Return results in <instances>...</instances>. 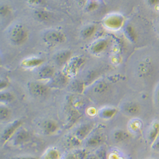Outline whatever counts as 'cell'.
Masks as SVG:
<instances>
[{
    "mask_svg": "<svg viewBox=\"0 0 159 159\" xmlns=\"http://www.w3.org/2000/svg\"><path fill=\"white\" fill-rule=\"evenodd\" d=\"M8 36L11 44L16 46H20L28 40L29 32L24 24L18 23L14 24L10 28Z\"/></svg>",
    "mask_w": 159,
    "mask_h": 159,
    "instance_id": "obj_1",
    "label": "cell"
},
{
    "mask_svg": "<svg viewBox=\"0 0 159 159\" xmlns=\"http://www.w3.org/2000/svg\"><path fill=\"white\" fill-rule=\"evenodd\" d=\"M12 138L13 142L15 145H20L27 142L30 139V134L27 130L20 128Z\"/></svg>",
    "mask_w": 159,
    "mask_h": 159,
    "instance_id": "obj_10",
    "label": "cell"
},
{
    "mask_svg": "<svg viewBox=\"0 0 159 159\" xmlns=\"http://www.w3.org/2000/svg\"><path fill=\"white\" fill-rule=\"evenodd\" d=\"M153 101L156 107L159 108V81L157 82L154 90Z\"/></svg>",
    "mask_w": 159,
    "mask_h": 159,
    "instance_id": "obj_27",
    "label": "cell"
},
{
    "mask_svg": "<svg viewBox=\"0 0 159 159\" xmlns=\"http://www.w3.org/2000/svg\"><path fill=\"white\" fill-rule=\"evenodd\" d=\"M108 46V40L105 38H101L92 43L90 47V51L92 54L98 55L105 51Z\"/></svg>",
    "mask_w": 159,
    "mask_h": 159,
    "instance_id": "obj_7",
    "label": "cell"
},
{
    "mask_svg": "<svg viewBox=\"0 0 159 159\" xmlns=\"http://www.w3.org/2000/svg\"><path fill=\"white\" fill-rule=\"evenodd\" d=\"M122 111L127 115L135 116L139 113L140 107L135 102H127L124 103L122 107Z\"/></svg>",
    "mask_w": 159,
    "mask_h": 159,
    "instance_id": "obj_11",
    "label": "cell"
},
{
    "mask_svg": "<svg viewBox=\"0 0 159 159\" xmlns=\"http://www.w3.org/2000/svg\"><path fill=\"white\" fill-rule=\"evenodd\" d=\"M85 159H99L96 155H88Z\"/></svg>",
    "mask_w": 159,
    "mask_h": 159,
    "instance_id": "obj_36",
    "label": "cell"
},
{
    "mask_svg": "<svg viewBox=\"0 0 159 159\" xmlns=\"http://www.w3.org/2000/svg\"><path fill=\"white\" fill-rule=\"evenodd\" d=\"M117 113V110L115 108L107 107L101 109L99 111V116L102 119L108 120L113 118Z\"/></svg>",
    "mask_w": 159,
    "mask_h": 159,
    "instance_id": "obj_17",
    "label": "cell"
},
{
    "mask_svg": "<svg viewBox=\"0 0 159 159\" xmlns=\"http://www.w3.org/2000/svg\"><path fill=\"white\" fill-rule=\"evenodd\" d=\"M157 32H158V34H159V24H158V27H157Z\"/></svg>",
    "mask_w": 159,
    "mask_h": 159,
    "instance_id": "obj_38",
    "label": "cell"
},
{
    "mask_svg": "<svg viewBox=\"0 0 159 159\" xmlns=\"http://www.w3.org/2000/svg\"><path fill=\"white\" fill-rule=\"evenodd\" d=\"M128 134L125 132L121 130H117L114 133V139L116 141H121L127 138Z\"/></svg>",
    "mask_w": 159,
    "mask_h": 159,
    "instance_id": "obj_25",
    "label": "cell"
},
{
    "mask_svg": "<svg viewBox=\"0 0 159 159\" xmlns=\"http://www.w3.org/2000/svg\"><path fill=\"white\" fill-rule=\"evenodd\" d=\"M11 114L10 110L8 109L5 106H1L0 108V118H1V120H6L10 117Z\"/></svg>",
    "mask_w": 159,
    "mask_h": 159,
    "instance_id": "obj_24",
    "label": "cell"
},
{
    "mask_svg": "<svg viewBox=\"0 0 159 159\" xmlns=\"http://www.w3.org/2000/svg\"><path fill=\"white\" fill-rule=\"evenodd\" d=\"M8 87V82L6 80H1V90H2L3 89H6L7 87Z\"/></svg>",
    "mask_w": 159,
    "mask_h": 159,
    "instance_id": "obj_33",
    "label": "cell"
},
{
    "mask_svg": "<svg viewBox=\"0 0 159 159\" xmlns=\"http://www.w3.org/2000/svg\"><path fill=\"white\" fill-rule=\"evenodd\" d=\"M66 159H80L77 155L75 153H72L69 155L66 158Z\"/></svg>",
    "mask_w": 159,
    "mask_h": 159,
    "instance_id": "obj_35",
    "label": "cell"
},
{
    "mask_svg": "<svg viewBox=\"0 0 159 159\" xmlns=\"http://www.w3.org/2000/svg\"><path fill=\"white\" fill-rule=\"evenodd\" d=\"M8 159H38L34 157H12Z\"/></svg>",
    "mask_w": 159,
    "mask_h": 159,
    "instance_id": "obj_32",
    "label": "cell"
},
{
    "mask_svg": "<svg viewBox=\"0 0 159 159\" xmlns=\"http://www.w3.org/2000/svg\"><path fill=\"white\" fill-rule=\"evenodd\" d=\"M55 75L56 72L54 68L48 65L42 66L38 71V77L40 80H51Z\"/></svg>",
    "mask_w": 159,
    "mask_h": 159,
    "instance_id": "obj_8",
    "label": "cell"
},
{
    "mask_svg": "<svg viewBox=\"0 0 159 159\" xmlns=\"http://www.w3.org/2000/svg\"><path fill=\"white\" fill-rule=\"evenodd\" d=\"M152 148L153 150L156 152H159V134L152 144Z\"/></svg>",
    "mask_w": 159,
    "mask_h": 159,
    "instance_id": "obj_29",
    "label": "cell"
},
{
    "mask_svg": "<svg viewBox=\"0 0 159 159\" xmlns=\"http://www.w3.org/2000/svg\"><path fill=\"white\" fill-rule=\"evenodd\" d=\"M33 15L35 19L42 22H49L52 19V14L50 12L42 9L36 10Z\"/></svg>",
    "mask_w": 159,
    "mask_h": 159,
    "instance_id": "obj_14",
    "label": "cell"
},
{
    "mask_svg": "<svg viewBox=\"0 0 159 159\" xmlns=\"http://www.w3.org/2000/svg\"><path fill=\"white\" fill-rule=\"evenodd\" d=\"M109 86L107 82L104 81H100L96 84L93 88V91L94 93L98 94H102L107 92Z\"/></svg>",
    "mask_w": 159,
    "mask_h": 159,
    "instance_id": "obj_20",
    "label": "cell"
},
{
    "mask_svg": "<svg viewBox=\"0 0 159 159\" xmlns=\"http://www.w3.org/2000/svg\"><path fill=\"white\" fill-rule=\"evenodd\" d=\"M72 53L68 50H63L55 55L54 61L56 64L59 66L67 64L71 59Z\"/></svg>",
    "mask_w": 159,
    "mask_h": 159,
    "instance_id": "obj_9",
    "label": "cell"
},
{
    "mask_svg": "<svg viewBox=\"0 0 159 159\" xmlns=\"http://www.w3.org/2000/svg\"><path fill=\"white\" fill-rule=\"evenodd\" d=\"M97 30L96 25L94 24L88 25L81 31V36L84 39H89L93 36Z\"/></svg>",
    "mask_w": 159,
    "mask_h": 159,
    "instance_id": "obj_18",
    "label": "cell"
},
{
    "mask_svg": "<svg viewBox=\"0 0 159 159\" xmlns=\"http://www.w3.org/2000/svg\"><path fill=\"white\" fill-rule=\"evenodd\" d=\"M14 99V96L9 92H2L1 94H0V101L2 102H10Z\"/></svg>",
    "mask_w": 159,
    "mask_h": 159,
    "instance_id": "obj_23",
    "label": "cell"
},
{
    "mask_svg": "<svg viewBox=\"0 0 159 159\" xmlns=\"http://www.w3.org/2000/svg\"><path fill=\"white\" fill-rule=\"evenodd\" d=\"M76 1H77L78 3H80L83 4V3H85L86 0H76Z\"/></svg>",
    "mask_w": 159,
    "mask_h": 159,
    "instance_id": "obj_37",
    "label": "cell"
},
{
    "mask_svg": "<svg viewBox=\"0 0 159 159\" xmlns=\"http://www.w3.org/2000/svg\"><path fill=\"white\" fill-rule=\"evenodd\" d=\"M159 134V122H155L151 126L149 131L148 138L152 144Z\"/></svg>",
    "mask_w": 159,
    "mask_h": 159,
    "instance_id": "obj_19",
    "label": "cell"
},
{
    "mask_svg": "<svg viewBox=\"0 0 159 159\" xmlns=\"http://www.w3.org/2000/svg\"><path fill=\"white\" fill-rule=\"evenodd\" d=\"M22 124V120L18 119V120L12 122L10 124L7 125L2 132L1 141L2 144H5L14 136L16 132L21 127Z\"/></svg>",
    "mask_w": 159,
    "mask_h": 159,
    "instance_id": "obj_5",
    "label": "cell"
},
{
    "mask_svg": "<svg viewBox=\"0 0 159 159\" xmlns=\"http://www.w3.org/2000/svg\"><path fill=\"white\" fill-rule=\"evenodd\" d=\"M149 66L147 62H141L138 67V72L141 76H145L149 73Z\"/></svg>",
    "mask_w": 159,
    "mask_h": 159,
    "instance_id": "obj_26",
    "label": "cell"
},
{
    "mask_svg": "<svg viewBox=\"0 0 159 159\" xmlns=\"http://www.w3.org/2000/svg\"><path fill=\"white\" fill-rule=\"evenodd\" d=\"M86 145L87 147L90 148L96 147L101 145L103 141V137L102 135L99 134H96L94 135L91 136L90 138H87Z\"/></svg>",
    "mask_w": 159,
    "mask_h": 159,
    "instance_id": "obj_15",
    "label": "cell"
},
{
    "mask_svg": "<svg viewBox=\"0 0 159 159\" xmlns=\"http://www.w3.org/2000/svg\"><path fill=\"white\" fill-rule=\"evenodd\" d=\"M96 3L93 2H91L89 4H88V9L89 10H93L96 7Z\"/></svg>",
    "mask_w": 159,
    "mask_h": 159,
    "instance_id": "obj_34",
    "label": "cell"
},
{
    "mask_svg": "<svg viewBox=\"0 0 159 159\" xmlns=\"http://www.w3.org/2000/svg\"><path fill=\"white\" fill-rule=\"evenodd\" d=\"M60 157V153L57 149L50 148L45 153L44 159H59Z\"/></svg>",
    "mask_w": 159,
    "mask_h": 159,
    "instance_id": "obj_21",
    "label": "cell"
},
{
    "mask_svg": "<svg viewBox=\"0 0 159 159\" xmlns=\"http://www.w3.org/2000/svg\"><path fill=\"white\" fill-rule=\"evenodd\" d=\"M51 80H52V85L54 87H62L66 85L68 82V78L66 75L61 73L58 75H55Z\"/></svg>",
    "mask_w": 159,
    "mask_h": 159,
    "instance_id": "obj_16",
    "label": "cell"
},
{
    "mask_svg": "<svg viewBox=\"0 0 159 159\" xmlns=\"http://www.w3.org/2000/svg\"><path fill=\"white\" fill-rule=\"evenodd\" d=\"M93 124H85L82 125L75 130V138L79 141L86 139L92 130L93 129Z\"/></svg>",
    "mask_w": 159,
    "mask_h": 159,
    "instance_id": "obj_6",
    "label": "cell"
},
{
    "mask_svg": "<svg viewBox=\"0 0 159 159\" xmlns=\"http://www.w3.org/2000/svg\"><path fill=\"white\" fill-rule=\"evenodd\" d=\"M30 93L36 98L46 96L49 92V87L40 82H30L28 84Z\"/></svg>",
    "mask_w": 159,
    "mask_h": 159,
    "instance_id": "obj_4",
    "label": "cell"
},
{
    "mask_svg": "<svg viewBox=\"0 0 159 159\" xmlns=\"http://www.w3.org/2000/svg\"><path fill=\"white\" fill-rule=\"evenodd\" d=\"M125 19L122 15L113 14L106 17L104 20V24L108 29L116 31L122 28Z\"/></svg>",
    "mask_w": 159,
    "mask_h": 159,
    "instance_id": "obj_3",
    "label": "cell"
},
{
    "mask_svg": "<svg viewBox=\"0 0 159 159\" xmlns=\"http://www.w3.org/2000/svg\"><path fill=\"white\" fill-rule=\"evenodd\" d=\"M43 39L45 43L50 45H57L66 41V34L57 30H50L43 35Z\"/></svg>",
    "mask_w": 159,
    "mask_h": 159,
    "instance_id": "obj_2",
    "label": "cell"
},
{
    "mask_svg": "<svg viewBox=\"0 0 159 159\" xmlns=\"http://www.w3.org/2000/svg\"><path fill=\"white\" fill-rule=\"evenodd\" d=\"M1 16L5 17L8 15L10 13V8L7 5H3L1 7Z\"/></svg>",
    "mask_w": 159,
    "mask_h": 159,
    "instance_id": "obj_30",
    "label": "cell"
},
{
    "mask_svg": "<svg viewBox=\"0 0 159 159\" xmlns=\"http://www.w3.org/2000/svg\"><path fill=\"white\" fill-rule=\"evenodd\" d=\"M58 129V124L53 120H47L42 124V130L45 134H54L56 133Z\"/></svg>",
    "mask_w": 159,
    "mask_h": 159,
    "instance_id": "obj_13",
    "label": "cell"
},
{
    "mask_svg": "<svg viewBox=\"0 0 159 159\" xmlns=\"http://www.w3.org/2000/svg\"><path fill=\"white\" fill-rule=\"evenodd\" d=\"M44 60L38 57H33L25 59L21 62V66L25 68H34L42 65Z\"/></svg>",
    "mask_w": 159,
    "mask_h": 159,
    "instance_id": "obj_12",
    "label": "cell"
},
{
    "mask_svg": "<svg viewBox=\"0 0 159 159\" xmlns=\"http://www.w3.org/2000/svg\"><path fill=\"white\" fill-rule=\"evenodd\" d=\"M125 34L130 41H135L136 38V35L134 28L131 25H127L125 28Z\"/></svg>",
    "mask_w": 159,
    "mask_h": 159,
    "instance_id": "obj_22",
    "label": "cell"
},
{
    "mask_svg": "<svg viewBox=\"0 0 159 159\" xmlns=\"http://www.w3.org/2000/svg\"><path fill=\"white\" fill-rule=\"evenodd\" d=\"M28 3L30 5L36 7H40L45 5L43 0H28Z\"/></svg>",
    "mask_w": 159,
    "mask_h": 159,
    "instance_id": "obj_28",
    "label": "cell"
},
{
    "mask_svg": "<svg viewBox=\"0 0 159 159\" xmlns=\"http://www.w3.org/2000/svg\"><path fill=\"white\" fill-rule=\"evenodd\" d=\"M147 3L150 7H155L159 5V0H147Z\"/></svg>",
    "mask_w": 159,
    "mask_h": 159,
    "instance_id": "obj_31",
    "label": "cell"
}]
</instances>
